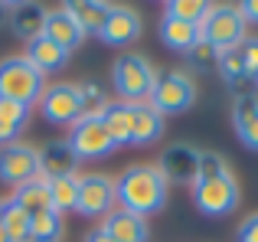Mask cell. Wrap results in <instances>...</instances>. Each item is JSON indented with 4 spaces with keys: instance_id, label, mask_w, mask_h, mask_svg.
Returning a JSON list of instances; mask_svg holds the SVG:
<instances>
[{
    "instance_id": "18",
    "label": "cell",
    "mask_w": 258,
    "mask_h": 242,
    "mask_svg": "<svg viewBox=\"0 0 258 242\" xmlns=\"http://www.w3.org/2000/svg\"><path fill=\"white\" fill-rule=\"evenodd\" d=\"M62 10L76 20V26L82 30V36H98L101 26H105L108 10H111V4H101V0H72V4H62Z\"/></svg>"
},
{
    "instance_id": "29",
    "label": "cell",
    "mask_w": 258,
    "mask_h": 242,
    "mask_svg": "<svg viewBox=\"0 0 258 242\" xmlns=\"http://www.w3.org/2000/svg\"><path fill=\"white\" fill-rule=\"evenodd\" d=\"M209 7H213V4H206V0H170L164 17H173V20H183V23L200 26L203 20H206Z\"/></svg>"
},
{
    "instance_id": "21",
    "label": "cell",
    "mask_w": 258,
    "mask_h": 242,
    "mask_svg": "<svg viewBox=\"0 0 258 242\" xmlns=\"http://www.w3.org/2000/svg\"><path fill=\"white\" fill-rule=\"evenodd\" d=\"M157 33H160V43H164L167 49L183 52V56H186V52L200 43V26L183 23V20H173V17H164V20H160Z\"/></svg>"
},
{
    "instance_id": "10",
    "label": "cell",
    "mask_w": 258,
    "mask_h": 242,
    "mask_svg": "<svg viewBox=\"0 0 258 242\" xmlns=\"http://www.w3.org/2000/svg\"><path fill=\"white\" fill-rule=\"evenodd\" d=\"M39 177V151L30 144H4L0 147V180L10 187H20L26 180Z\"/></svg>"
},
{
    "instance_id": "22",
    "label": "cell",
    "mask_w": 258,
    "mask_h": 242,
    "mask_svg": "<svg viewBox=\"0 0 258 242\" xmlns=\"http://www.w3.org/2000/svg\"><path fill=\"white\" fill-rule=\"evenodd\" d=\"M164 134V115L151 102L134 105V128H131V144H154Z\"/></svg>"
},
{
    "instance_id": "20",
    "label": "cell",
    "mask_w": 258,
    "mask_h": 242,
    "mask_svg": "<svg viewBox=\"0 0 258 242\" xmlns=\"http://www.w3.org/2000/svg\"><path fill=\"white\" fill-rule=\"evenodd\" d=\"M232 125L239 141L248 147V151H258V98L245 95V98H235L232 105Z\"/></svg>"
},
{
    "instance_id": "6",
    "label": "cell",
    "mask_w": 258,
    "mask_h": 242,
    "mask_svg": "<svg viewBox=\"0 0 258 242\" xmlns=\"http://www.w3.org/2000/svg\"><path fill=\"white\" fill-rule=\"evenodd\" d=\"M193 203L203 216H229L239 206V184L232 170L213 180H196L193 184Z\"/></svg>"
},
{
    "instance_id": "37",
    "label": "cell",
    "mask_w": 258,
    "mask_h": 242,
    "mask_svg": "<svg viewBox=\"0 0 258 242\" xmlns=\"http://www.w3.org/2000/svg\"><path fill=\"white\" fill-rule=\"evenodd\" d=\"M0 242H10V236H7V229L0 226Z\"/></svg>"
},
{
    "instance_id": "2",
    "label": "cell",
    "mask_w": 258,
    "mask_h": 242,
    "mask_svg": "<svg viewBox=\"0 0 258 242\" xmlns=\"http://www.w3.org/2000/svg\"><path fill=\"white\" fill-rule=\"evenodd\" d=\"M154 82H157V72L154 66L147 63V56L141 52H121L111 66V85L118 92V102H127V105H138V102H147L154 92Z\"/></svg>"
},
{
    "instance_id": "12",
    "label": "cell",
    "mask_w": 258,
    "mask_h": 242,
    "mask_svg": "<svg viewBox=\"0 0 258 242\" xmlns=\"http://www.w3.org/2000/svg\"><path fill=\"white\" fill-rule=\"evenodd\" d=\"M108 46H131L134 39L141 36V13L134 7H124V4H111L105 17V26L98 33Z\"/></svg>"
},
{
    "instance_id": "36",
    "label": "cell",
    "mask_w": 258,
    "mask_h": 242,
    "mask_svg": "<svg viewBox=\"0 0 258 242\" xmlns=\"http://www.w3.org/2000/svg\"><path fill=\"white\" fill-rule=\"evenodd\" d=\"M7 13H10V4H0V30L7 26Z\"/></svg>"
},
{
    "instance_id": "35",
    "label": "cell",
    "mask_w": 258,
    "mask_h": 242,
    "mask_svg": "<svg viewBox=\"0 0 258 242\" xmlns=\"http://www.w3.org/2000/svg\"><path fill=\"white\" fill-rule=\"evenodd\" d=\"M85 242H114V239L98 226V229H88V232H85Z\"/></svg>"
},
{
    "instance_id": "27",
    "label": "cell",
    "mask_w": 258,
    "mask_h": 242,
    "mask_svg": "<svg viewBox=\"0 0 258 242\" xmlns=\"http://www.w3.org/2000/svg\"><path fill=\"white\" fill-rule=\"evenodd\" d=\"M76 200H79V173L49 180V210L62 216L66 210H76Z\"/></svg>"
},
{
    "instance_id": "24",
    "label": "cell",
    "mask_w": 258,
    "mask_h": 242,
    "mask_svg": "<svg viewBox=\"0 0 258 242\" xmlns=\"http://www.w3.org/2000/svg\"><path fill=\"white\" fill-rule=\"evenodd\" d=\"M13 203H20L26 213H43V210H49V180H43V177H33V180H26V184H20L17 187V193H13Z\"/></svg>"
},
{
    "instance_id": "34",
    "label": "cell",
    "mask_w": 258,
    "mask_h": 242,
    "mask_svg": "<svg viewBox=\"0 0 258 242\" xmlns=\"http://www.w3.org/2000/svg\"><path fill=\"white\" fill-rule=\"evenodd\" d=\"M239 13L245 23H258V0H245V4H239Z\"/></svg>"
},
{
    "instance_id": "30",
    "label": "cell",
    "mask_w": 258,
    "mask_h": 242,
    "mask_svg": "<svg viewBox=\"0 0 258 242\" xmlns=\"http://www.w3.org/2000/svg\"><path fill=\"white\" fill-rule=\"evenodd\" d=\"M222 173H229L226 157L216 151H200V173H196V180H213V177H222Z\"/></svg>"
},
{
    "instance_id": "31",
    "label": "cell",
    "mask_w": 258,
    "mask_h": 242,
    "mask_svg": "<svg viewBox=\"0 0 258 242\" xmlns=\"http://www.w3.org/2000/svg\"><path fill=\"white\" fill-rule=\"evenodd\" d=\"M239 52H242V63H245V76L258 82V39H242Z\"/></svg>"
},
{
    "instance_id": "15",
    "label": "cell",
    "mask_w": 258,
    "mask_h": 242,
    "mask_svg": "<svg viewBox=\"0 0 258 242\" xmlns=\"http://www.w3.org/2000/svg\"><path fill=\"white\" fill-rule=\"evenodd\" d=\"M23 56H26V63H30L43 79L49 76V72L66 69V63H69V52H66L62 46H56L52 39H46V36L26 43V52H23Z\"/></svg>"
},
{
    "instance_id": "8",
    "label": "cell",
    "mask_w": 258,
    "mask_h": 242,
    "mask_svg": "<svg viewBox=\"0 0 258 242\" xmlns=\"http://www.w3.org/2000/svg\"><path fill=\"white\" fill-rule=\"evenodd\" d=\"M69 151L76 154V160H95V157H108L114 154V141L108 138L105 125L98 118H79L69 131Z\"/></svg>"
},
{
    "instance_id": "26",
    "label": "cell",
    "mask_w": 258,
    "mask_h": 242,
    "mask_svg": "<svg viewBox=\"0 0 258 242\" xmlns=\"http://www.w3.org/2000/svg\"><path fill=\"white\" fill-rule=\"evenodd\" d=\"M59 239H62V216H59L56 210L33 213L26 242H59Z\"/></svg>"
},
{
    "instance_id": "33",
    "label": "cell",
    "mask_w": 258,
    "mask_h": 242,
    "mask_svg": "<svg viewBox=\"0 0 258 242\" xmlns=\"http://www.w3.org/2000/svg\"><path fill=\"white\" fill-rule=\"evenodd\" d=\"M235 242H258V213L242 219L239 232H235Z\"/></svg>"
},
{
    "instance_id": "3",
    "label": "cell",
    "mask_w": 258,
    "mask_h": 242,
    "mask_svg": "<svg viewBox=\"0 0 258 242\" xmlns=\"http://www.w3.org/2000/svg\"><path fill=\"white\" fill-rule=\"evenodd\" d=\"M43 76L26 63V56H7L0 59V98H10V102H20L26 108L39 102L43 95Z\"/></svg>"
},
{
    "instance_id": "32",
    "label": "cell",
    "mask_w": 258,
    "mask_h": 242,
    "mask_svg": "<svg viewBox=\"0 0 258 242\" xmlns=\"http://www.w3.org/2000/svg\"><path fill=\"white\" fill-rule=\"evenodd\" d=\"M216 56H219V52H216L209 43H203V39H200V43H196L193 49L186 52V59H189L193 66H209V63H216Z\"/></svg>"
},
{
    "instance_id": "5",
    "label": "cell",
    "mask_w": 258,
    "mask_h": 242,
    "mask_svg": "<svg viewBox=\"0 0 258 242\" xmlns=\"http://www.w3.org/2000/svg\"><path fill=\"white\" fill-rule=\"evenodd\" d=\"M147 102H151L164 118L189 111V108H193V102H196V82H193V76H186V72H180V69L160 72Z\"/></svg>"
},
{
    "instance_id": "11",
    "label": "cell",
    "mask_w": 258,
    "mask_h": 242,
    "mask_svg": "<svg viewBox=\"0 0 258 242\" xmlns=\"http://www.w3.org/2000/svg\"><path fill=\"white\" fill-rule=\"evenodd\" d=\"M157 170L164 173L167 184H196V173H200V151L189 144H173L160 154Z\"/></svg>"
},
{
    "instance_id": "14",
    "label": "cell",
    "mask_w": 258,
    "mask_h": 242,
    "mask_svg": "<svg viewBox=\"0 0 258 242\" xmlns=\"http://www.w3.org/2000/svg\"><path fill=\"white\" fill-rule=\"evenodd\" d=\"M101 229H105L114 242H147V236H151V229H147V219L138 216V213L121 210V206H114V210L105 216Z\"/></svg>"
},
{
    "instance_id": "13",
    "label": "cell",
    "mask_w": 258,
    "mask_h": 242,
    "mask_svg": "<svg viewBox=\"0 0 258 242\" xmlns=\"http://www.w3.org/2000/svg\"><path fill=\"white\" fill-rule=\"evenodd\" d=\"M46 7L43 4H33V0H26V4H10V13H7V26L13 30V36L23 39V43H33V39L43 36L46 30Z\"/></svg>"
},
{
    "instance_id": "7",
    "label": "cell",
    "mask_w": 258,
    "mask_h": 242,
    "mask_svg": "<svg viewBox=\"0 0 258 242\" xmlns=\"http://www.w3.org/2000/svg\"><path fill=\"white\" fill-rule=\"evenodd\" d=\"M39 115L49 125H76L82 118V92L72 82H56L39 95Z\"/></svg>"
},
{
    "instance_id": "16",
    "label": "cell",
    "mask_w": 258,
    "mask_h": 242,
    "mask_svg": "<svg viewBox=\"0 0 258 242\" xmlns=\"http://www.w3.org/2000/svg\"><path fill=\"white\" fill-rule=\"evenodd\" d=\"M76 164L79 160L66 141H49L46 147H39V177L43 180L69 177V173H76Z\"/></svg>"
},
{
    "instance_id": "9",
    "label": "cell",
    "mask_w": 258,
    "mask_h": 242,
    "mask_svg": "<svg viewBox=\"0 0 258 242\" xmlns=\"http://www.w3.org/2000/svg\"><path fill=\"white\" fill-rule=\"evenodd\" d=\"M114 206H118V200H114V180L111 177H105V173H85V177H79L76 213H82L88 219H95V216L105 219Z\"/></svg>"
},
{
    "instance_id": "17",
    "label": "cell",
    "mask_w": 258,
    "mask_h": 242,
    "mask_svg": "<svg viewBox=\"0 0 258 242\" xmlns=\"http://www.w3.org/2000/svg\"><path fill=\"white\" fill-rule=\"evenodd\" d=\"M98 121L105 125V131H108V138L114 141V147H118V144H131L134 105H127V102H105Z\"/></svg>"
},
{
    "instance_id": "23",
    "label": "cell",
    "mask_w": 258,
    "mask_h": 242,
    "mask_svg": "<svg viewBox=\"0 0 258 242\" xmlns=\"http://www.w3.org/2000/svg\"><path fill=\"white\" fill-rule=\"evenodd\" d=\"M30 121V108L10 98H0V144H13Z\"/></svg>"
},
{
    "instance_id": "1",
    "label": "cell",
    "mask_w": 258,
    "mask_h": 242,
    "mask_svg": "<svg viewBox=\"0 0 258 242\" xmlns=\"http://www.w3.org/2000/svg\"><path fill=\"white\" fill-rule=\"evenodd\" d=\"M167 190H170V184L157 170V164H134L114 180V200H118V206L127 213H138L144 219L151 213L164 210Z\"/></svg>"
},
{
    "instance_id": "25",
    "label": "cell",
    "mask_w": 258,
    "mask_h": 242,
    "mask_svg": "<svg viewBox=\"0 0 258 242\" xmlns=\"http://www.w3.org/2000/svg\"><path fill=\"white\" fill-rule=\"evenodd\" d=\"M0 226L7 229L10 242H26V236H30V213L13 200H0Z\"/></svg>"
},
{
    "instance_id": "28",
    "label": "cell",
    "mask_w": 258,
    "mask_h": 242,
    "mask_svg": "<svg viewBox=\"0 0 258 242\" xmlns=\"http://www.w3.org/2000/svg\"><path fill=\"white\" fill-rule=\"evenodd\" d=\"M216 66H219L222 79H226V82L232 85V89H245V85H252V79L245 76V63H242L239 46H235V49L219 52V56H216Z\"/></svg>"
},
{
    "instance_id": "4",
    "label": "cell",
    "mask_w": 258,
    "mask_h": 242,
    "mask_svg": "<svg viewBox=\"0 0 258 242\" xmlns=\"http://www.w3.org/2000/svg\"><path fill=\"white\" fill-rule=\"evenodd\" d=\"M200 39L209 43L216 52H226L242 46L245 39V20L239 13V4H213L206 20L200 23Z\"/></svg>"
},
{
    "instance_id": "19",
    "label": "cell",
    "mask_w": 258,
    "mask_h": 242,
    "mask_svg": "<svg viewBox=\"0 0 258 242\" xmlns=\"http://www.w3.org/2000/svg\"><path fill=\"white\" fill-rule=\"evenodd\" d=\"M46 39H52L56 46H62L66 52H72L76 46H82V30L76 26V20L69 17V13L59 7V10H49L46 13V30H43Z\"/></svg>"
}]
</instances>
